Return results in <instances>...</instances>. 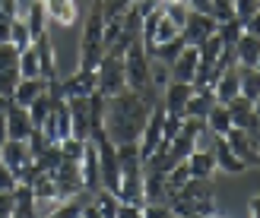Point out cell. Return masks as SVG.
<instances>
[{"label": "cell", "mask_w": 260, "mask_h": 218, "mask_svg": "<svg viewBox=\"0 0 260 218\" xmlns=\"http://www.w3.org/2000/svg\"><path fill=\"white\" fill-rule=\"evenodd\" d=\"M54 89H57V95L67 98V101L70 98H92L99 92V76H95V70H76L63 82H57Z\"/></svg>", "instance_id": "cell-8"}, {"label": "cell", "mask_w": 260, "mask_h": 218, "mask_svg": "<svg viewBox=\"0 0 260 218\" xmlns=\"http://www.w3.org/2000/svg\"><path fill=\"white\" fill-rule=\"evenodd\" d=\"M114 218H143V209L140 206H127V202H121V209Z\"/></svg>", "instance_id": "cell-42"}, {"label": "cell", "mask_w": 260, "mask_h": 218, "mask_svg": "<svg viewBox=\"0 0 260 218\" xmlns=\"http://www.w3.org/2000/svg\"><path fill=\"white\" fill-rule=\"evenodd\" d=\"M19 76H22V79H35V76H42V63H38L35 48L19 51Z\"/></svg>", "instance_id": "cell-27"}, {"label": "cell", "mask_w": 260, "mask_h": 218, "mask_svg": "<svg viewBox=\"0 0 260 218\" xmlns=\"http://www.w3.org/2000/svg\"><path fill=\"white\" fill-rule=\"evenodd\" d=\"M10 25H13V16H7V13L0 10V45L10 41Z\"/></svg>", "instance_id": "cell-41"}, {"label": "cell", "mask_w": 260, "mask_h": 218, "mask_svg": "<svg viewBox=\"0 0 260 218\" xmlns=\"http://www.w3.org/2000/svg\"><path fill=\"white\" fill-rule=\"evenodd\" d=\"M4 114H7V133H10V139H22V143H29L32 133H35L29 111L19 108V105H13V101H7Z\"/></svg>", "instance_id": "cell-10"}, {"label": "cell", "mask_w": 260, "mask_h": 218, "mask_svg": "<svg viewBox=\"0 0 260 218\" xmlns=\"http://www.w3.org/2000/svg\"><path fill=\"white\" fill-rule=\"evenodd\" d=\"M0 70H19V48L4 41L0 45Z\"/></svg>", "instance_id": "cell-32"}, {"label": "cell", "mask_w": 260, "mask_h": 218, "mask_svg": "<svg viewBox=\"0 0 260 218\" xmlns=\"http://www.w3.org/2000/svg\"><path fill=\"white\" fill-rule=\"evenodd\" d=\"M184 164H187L190 177H213L216 174V158H213V152H206V149H193L184 158Z\"/></svg>", "instance_id": "cell-21"}, {"label": "cell", "mask_w": 260, "mask_h": 218, "mask_svg": "<svg viewBox=\"0 0 260 218\" xmlns=\"http://www.w3.org/2000/svg\"><path fill=\"white\" fill-rule=\"evenodd\" d=\"M162 7H168V4H184V0H159Z\"/></svg>", "instance_id": "cell-47"}, {"label": "cell", "mask_w": 260, "mask_h": 218, "mask_svg": "<svg viewBox=\"0 0 260 218\" xmlns=\"http://www.w3.org/2000/svg\"><path fill=\"white\" fill-rule=\"evenodd\" d=\"M4 105H7V101H4V98H0V111H4Z\"/></svg>", "instance_id": "cell-48"}, {"label": "cell", "mask_w": 260, "mask_h": 218, "mask_svg": "<svg viewBox=\"0 0 260 218\" xmlns=\"http://www.w3.org/2000/svg\"><path fill=\"white\" fill-rule=\"evenodd\" d=\"M51 89V82L48 79H42V76H35V79H19V85H16V92H13V105H19V108H29L35 98H42L45 92Z\"/></svg>", "instance_id": "cell-14"}, {"label": "cell", "mask_w": 260, "mask_h": 218, "mask_svg": "<svg viewBox=\"0 0 260 218\" xmlns=\"http://www.w3.org/2000/svg\"><path fill=\"white\" fill-rule=\"evenodd\" d=\"M92 206L105 215V218H114V215H118V209H121V199H118V193H114V190L99 187L95 193H92Z\"/></svg>", "instance_id": "cell-25"}, {"label": "cell", "mask_w": 260, "mask_h": 218, "mask_svg": "<svg viewBox=\"0 0 260 218\" xmlns=\"http://www.w3.org/2000/svg\"><path fill=\"white\" fill-rule=\"evenodd\" d=\"M197 70H200V51L197 48H184L181 54L172 60V79L175 82H190L197 79Z\"/></svg>", "instance_id": "cell-11"}, {"label": "cell", "mask_w": 260, "mask_h": 218, "mask_svg": "<svg viewBox=\"0 0 260 218\" xmlns=\"http://www.w3.org/2000/svg\"><path fill=\"white\" fill-rule=\"evenodd\" d=\"M0 164L4 168L13 171V177H16L19 184H32L35 181V155H32V149L29 143H22V139H7L4 146H0Z\"/></svg>", "instance_id": "cell-3"}, {"label": "cell", "mask_w": 260, "mask_h": 218, "mask_svg": "<svg viewBox=\"0 0 260 218\" xmlns=\"http://www.w3.org/2000/svg\"><path fill=\"white\" fill-rule=\"evenodd\" d=\"M213 158H216V171H225V174H241V171H248L244 158H238L235 152L229 149V143H225L222 136H216V143H213Z\"/></svg>", "instance_id": "cell-13"}, {"label": "cell", "mask_w": 260, "mask_h": 218, "mask_svg": "<svg viewBox=\"0 0 260 218\" xmlns=\"http://www.w3.org/2000/svg\"><path fill=\"white\" fill-rule=\"evenodd\" d=\"M232 126H235V123H232V114H229V108L216 101V105H213V111L206 114V130H210V133H216V136H225V133L232 130Z\"/></svg>", "instance_id": "cell-24"}, {"label": "cell", "mask_w": 260, "mask_h": 218, "mask_svg": "<svg viewBox=\"0 0 260 218\" xmlns=\"http://www.w3.org/2000/svg\"><path fill=\"white\" fill-rule=\"evenodd\" d=\"M105 54V7L102 0H92L83 25V45H80V70H95Z\"/></svg>", "instance_id": "cell-2"}, {"label": "cell", "mask_w": 260, "mask_h": 218, "mask_svg": "<svg viewBox=\"0 0 260 218\" xmlns=\"http://www.w3.org/2000/svg\"><path fill=\"white\" fill-rule=\"evenodd\" d=\"M10 45H16L19 51L32 48V32H29V25H25L22 16H16V19H13V25H10Z\"/></svg>", "instance_id": "cell-28"}, {"label": "cell", "mask_w": 260, "mask_h": 218, "mask_svg": "<svg viewBox=\"0 0 260 218\" xmlns=\"http://www.w3.org/2000/svg\"><path fill=\"white\" fill-rule=\"evenodd\" d=\"M95 76H99V95L102 98H114L127 89V79H124V54H111L105 51L95 67Z\"/></svg>", "instance_id": "cell-5"}, {"label": "cell", "mask_w": 260, "mask_h": 218, "mask_svg": "<svg viewBox=\"0 0 260 218\" xmlns=\"http://www.w3.org/2000/svg\"><path fill=\"white\" fill-rule=\"evenodd\" d=\"M251 218H260V196L251 199Z\"/></svg>", "instance_id": "cell-46"}, {"label": "cell", "mask_w": 260, "mask_h": 218, "mask_svg": "<svg viewBox=\"0 0 260 218\" xmlns=\"http://www.w3.org/2000/svg\"><path fill=\"white\" fill-rule=\"evenodd\" d=\"M143 218H175L168 202H146L143 206Z\"/></svg>", "instance_id": "cell-35"}, {"label": "cell", "mask_w": 260, "mask_h": 218, "mask_svg": "<svg viewBox=\"0 0 260 218\" xmlns=\"http://www.w3.org/2000/svg\"><path fill=\"white\" fill-rule=\"evenodd\" d=\"M165 108H162V101L149 111V117H146V126H143V133H140V155L143 161H146L155 149H159L165 143Z\"/></svg>", "instance_id": "cell-7"}, {"label": "cell", "mask_w": 260, "mask_h": 218, "mask_svg": "<svg viewBox=\"0 0 260 218\" xmlns=\"http://www.w3.org/2000/svg\"><path fill=\"white\" fill-rule=\"evenodd\" d=\"M124 79H127L130 92H146V89H152V82H149V54H146L143 38H137V41L124 51Z\"/></svg>", "instance_id": "cell-4"}, {"label": "cell", "mask_w": 260, "mask_h": 218, "mask_svg": "<svg viewBox=\"0 0 260 218\" xmlns=\"http://www.w3.org/2000/svg\"><path fill=\"white\" fill-rule=\"evenodd\" d=\"M45 4V13L51 22L57 25H73L76 16H80V7H76V0H42Z\"/></svg>", "instance_id": "cell-16"}, {"label": "cell", "mask_w": 260, "mask_h": 218, "mask_svg": "<svg viewBox=\"0 0 260 218\" xmlns=\"http://www.w3.org/2000/svg\"><path fill=\"white\" fill-rule=\"evenodd\" d=\"M238 82H241V95L248 101L260 98V73H257V67H238Z\"/></svg>", "instance_id": "cell-26"}, {"label": "cell", "mask_w": 260, "mask_h": 218, "mask_svg": "<svg viewBox=\"0 0 260 218\" xmlns=\"http://www.w3.org/2000/svg\"><path fill=\"white\" fill-rule=\"evenodd\" d=\"M254 13H260V0H235V19L238 22L251 19Z\"/></svg>", "instance_id": "cell-34"}, {"label": "cell", "mask_w": 260, "mask_h": 218, "mask_svg": "<svg viewBox=\"0 0 260 218\" xmlns=\"http://www.w3.org/2000/svg\"><path fill=\"white\" fill-rule=\"evenodd\" d=\"M86 143H89V139H86ZM86 143H83V139H73V136H70V139H63V143H60V155L67 158V161H80Z\"/></svg>", "instance_id": "cell-33"}, {"label": "cell", "mask_w": 260, "mask_h": 218, "mask_svg": "<svg viewBox=\"0 0 260 218\" xmlns=\"http://www.w3.org/2000/svg\"><path fill=\"white\" fill-rule=\"evenodd\" d=\"M19 70H0V98L4 101H10L13 98V92H16V85H19Z\"/></svg>", "instance_id": "cell-30"}, {"label": "cell", "mask_w": 260, "mask_h": 218, "mask_svg": "<svg viewBox=\"0 0 260 218\" xmlns=\"http://www.w3.org/2000/svg\"><path fill=\"white\" fill-rule=\"evenodd\" d=\"M80 174H83V187L89 190V193H95V190L102 187V168H99V149L95 143L89 139L86 149H83V158H80Z\"/></svg>", "instance_id": "cell-12"}, {"label": "cell", "mask_w": 260, "mask_h": 218, "mask_svg": "<svg viewBox=\"0 0 260 218\" xmlns=\"http://www.w3.org/2000/svg\"><path fill=\"white\" fill-rule=\"evenodd\" d=\"M13 212H16V199H13V193H0V218H13Z\"/></svg>", "instance_id": "cell-39"}, {"label": "cell", "mask_w": 260, "mask_h": 218, "mask_svg": "<svg viewBox=\"0 0 260 218\" xmlns=\"http://www.w3.org/2000/svg\"><path fill=\"white\" fill-rule=\"evenodd\" d=\"M225 108H229V114H232V123L241 126V130H248V123L254 120V101H248L244 95H238V98H232Z\"/></svg>", "instance_id": "cell-22"}, {"label": "cell", "mask_w": 260, "mask_h": 218, "mask_svg": "<svg viewBox=\"0 0 260 218\" xmlns=\"http://www.w3.org/2000/svg\"><path fill=\"white\" fill-rule=\"evenodd\" d=\"M235 57H238V67H257V60H260V38L241 32V38L235 41Z\"/></svg>", "instance_id": "cell-19"}, {"label": "cell", "mask_w": 260, "mask_h": 218, "mask_svg": "<svg viewBox=\"0 0 260 218\" xmlns=\"http://www.w3.org/2000/svg\"><path fill=\"white\" fill-rule=\"evenodd\" d=\"M213 95L219 105H229L232 98H238L241 95V82H238V67L235 70H225L222 76H216V82H213Z\"/></svg>", "instance_id": "cell-17"}, {"label": "cell", "mask_w": 260, "mask_h": 218, "mask_svg": "<svg viewBox=\"0 0 260 218\" xmlns=\"http://www.w3.org/2000/svg\"><path fill=\"white\" fill-rule=\"evenodd\" d=\"M190 95H193V85L190 82H168L165 89H162V108H165V114H172V117H184V108H187V101H190Z\"/></svg>", "instance_id": "cell-9"}, {"label": "cell", "mask_w": 260, "mask_h": 218, "mask_svg": "<svg viewBox=\"0 0 260 218\" xmlns=\"http://www.w3.org/2000/svg\"><path fill=\"white\" fill-rule=\"evenodd\" d=\"M134 4V0H102V7H105V19H111V16H121V13Z\"/></svg>", "instance_id": "cell-36"}, {"label": "cell", "mask_w": 260, "mask_h": 218, "mask_svg": "<svg viewBox=\"0 0 260 218\" xmlns=\"http://www.w3.org/2000/svg\"><path fill=\"white\" fill-rule=\"evenodd\" d=\"M241 22L238 19H229V22H219V29H216V35L222 38V45H235L238 38H241Z\"/></svg>", "instance_id": "cell-31"}, {"label": "cell", "mask_w": 260, "mask_h": 218, "mask_svg": "<svg viewBox=\"0 0 260 218\" xmlns=\"http://www.w3.org/2000/svg\"><path fill=\"white\" fill-rule=\"evenodd\" d=\"M32 48H35V54H38V63H42V79H48L51 85H54L57 82V63H54V45H51L48 32L42 38H35Z\"/></svg>", "instance_id": "cell-15"}, {"label": "cell", "mask_w": 260, "mask_h": 218, "mask_svg": "<svg viewBox=\"0 0 260 218\" xmlns=\"http://www.w3.org/2000/svg\"><path fill=\"white\" fill-rule=\"evenodd\" d=\"M83 218H105V215H102V212L92 206V202H86V209H83Z\"/></svg>", "instance_id": "cell-45"}, {"label": "cell", "mask_w": 260, "mask_h": 218, "mask_svg": "<svg viewBox=\"0 0 260 218\" xmlns=\"http://www.w3.org/2000/svg\"><path fill=\"white\" fill-rule=\"evenodd\" d=\"M7 139H10V133H7V114L0 111V146H4Z\"/></svg>", "instance_id": "cell-44"}, {"label": "cell", "mask_w": 260, "mask_h": 218, "mask_svg": "<svg viewBox=\"0 0 260 218\" xmlns=\"http://www.w3.org/2000/svg\"><path fill=\"white\" fill-rule=\"evenodd\" d=\"M219 29V22L210 16V13H193L187 10V19L184 25H181V38H184V45L187 48H200L206 38H213Z\"/></svg>", "instance_id": "cell-6"}, {"label": "cell", "mask_w": 260, "mask_h": 218, "mask_svg": "<svg viewBox=\"0 0 260 218\" xmlns=\"http://www.w3.org/2000/svg\"><path fill=\"white\" fill-rule=\"evenodd\" d=\"M16 184H19V181L13 177V171L0 164V193H13V190H16Z\"/></svg>", "instance_id": "cell-38"}, {"label": "cell", "mask_w": 260, "mask_h": 218, "mask_svg": "<svg viewBox=\"0 0 260 218\" xmlns=\"http://www.w3.org/2000/svg\"><path fill=\"white\" fill-rule=\"evenodd\" d=\"M241 29L248 32V35H257V38H260V13H254L251 19H244V22H241Z\"/></svg>", "instance_id": "cell-43"}, {"label": "cell", "mask_w": 260, "mask_h": 218, "mask_svg": "<svg viewBox=\"0 0 260 218\" xmlns=\"http://www.w3.org/2000/svg\"><path fill=\"white\" fill-rule=\"evenodd\" d=\"M149 82H152V89H165L168 82H172V67L149 57Z\"/></svg>", "instance_id": "cell-29"}, {"label": "cell", "mask_w": 260, "mask_h": 218, "mask_svg": "<svg viewBox=\"0 0 260 218\" xmlns=\"http://www.w3.org/2000/svg\"><path fill=\"white\" fill-rule=\"evenodd\" d=\"M155 105H159L155 89H146V92H130V89H124L121 95L105 98L102 130H105V136L114 146L118 143H140V133H143L146 117Z\"/></svg>", "instance_id": "cell-1"}, {"label": "cell", "mask_w": 260, "mask_h": 218, "mask_svg": "<svg viewBox=\"0 0 260 218\" xmlns=\"http://www.w3.org/2000/svg\"><path fill=\"white\" fill-rule=\"evenodd\" d=\"M181 120H184V117H172V114H165V143H172V139L175 136H181Z\"/></svg>", "instance_id": "cell-37"}, {"label": "cell", "mask_w": 260, "mask_h": 218, "mask_svg": "<svg viewBox=\"0 0 260 218\" xmlns=\"http://www.w3.org/2000/svg\"><path fill=\"white\" fill-rule=\"evenodd\" d=\"M187 45H184V38H172V41H162V45H152V48H146V54L152 57V60H162V63H168V67H172V60L181 54V51H184Z\"/></svg>", "instance_id": "cell-23"}, {"label": "cell", "mask_w": 260, "mask_h": 218, "mask_svg": "<svg viewBox=\"0 0 260 218\" xmlns=\"http://www.w3.org/2000/svg\"><path fill=\"white\" fill-rule=\"evenodd\" d=\"M184 7L193 13H210L213 16V0H184Z\"/></svg>", "instance_id": "cell-40"}, {"label": "cell", "mask_w": 260, "mask_h": 218, "mask_svg": "<svg viewBox=\"0 0 260 218\" xmlns=\"http://www.w3.org/2000/svg\"><path fill=\"white\" fill-rule=\"evenodd\" d=\"M22 19H25V25H29V32H32V41L48 32V13H45L42 0H29L25 10H22Z\"/></svg>", "instance_id": "cell-18"}, {"label": "cell", "mask_w": 260, "mask_h": 218, "mask_svg": "<svg viewBox=\"0 0 260 218\" xmlns=\"http://www.w3.org/2000/svg\"><path fill=\"white\" fill-rule=\"evenodd\" d=\"M257 73H260V60H257Z\"/></svg>", "instance_id": "cell-49"}, {"label": "cell", "mask_w": 260, "mask_h": 218, "mask_svg": "<svg viewBox=\"0 0 260 218\" xmlns=\"http://www.w3.org/2000/svg\"><path fill=\"white\" fill-rule=\"evenodd\" d=\"M213 105H216L213 89H193V95H190L187 108H184V117H200V120H206V114L213 111Z\"/></svg>", "instance_id": "cell-20"}]
</instances>
